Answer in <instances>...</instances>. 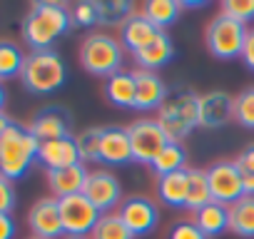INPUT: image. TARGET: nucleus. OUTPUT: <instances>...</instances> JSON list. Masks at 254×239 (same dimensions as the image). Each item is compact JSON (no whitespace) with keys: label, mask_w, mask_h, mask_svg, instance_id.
I'll return each instance as SVG.
<instances>
[{"label":"nucleus","mask_w":254,"mask_h":239,"mask_svg":"<svg viewBox=\"0 0 254 239\" xmlns=\"http://www.w3.org/2000/svg\"><path fill=\"white\" fill-rule=\"evenodd\" d=\"M72 28V18L63 3H33L23 20V40L33 50H53L50 45Z\"/></svg>","instance_id":"nucleus-1"},{"label":"nucleus","mask_w":254,"mask_h":239,"mask_svg":"<svg viewBox=\"0 0 254 239\" xmlns=\"http://www.w3.org/2000/svg\"><path fill=\"white\" fill-rule=\"evenodd\" d=\"M40 142L33 137V132L18 122H10V127L0 135V177L10 182L25 177V172L38 160Z\"/></svg>","instance_id":"nucleus-2"},{"label":"nucleus","mask_w":254,"mask_h":239,"mask_svg":"<svg viewBox=\"0 0 254 239\" xmlns=\"http://www.w3.org/2000/svg\"><path fill=\"white\" fill-rule=\"evenodd\" d=\"M157 125L165 130L170 142H182L194 127H199V95L180 87L167 95L157 110Z\"/></svg>","instance_id":"nucleus-3"},{"label":"nucleus","mask_w":254,"mask_h":239,"mask_svg":"<svg viewBox=\"0 0 254 239\" xmlns=\"http://www.w3.org/2000/svg\"><path fill=\"white\" fill-rule=\"evenodd\" d=\"M23 87L33 95H53L67 80V67L55 50H33L20 72Z\"/></svg>","instance_id":"nucleus-4"},{"label":"nucleus","mask_w":254,"mask_h":239,"mask_svg":"<svg viewBox=\"0 0 254 239\" xmlns=\"http://www.w3.org/2000/svg\"><path fill=\"white\" fill-rule=\"evenodd\" d=\"M122 62H125V48L112 35L92 33L80 43V65L85 67V72L95 77L107 80L122 72Z\"/></svg>","instance_id":"nucleus-5"},{"label":"nucleus","mask_w":254,"mask_h":239,"mask_svg":"<svg viewBox=\"0 0 254 239\" xmlns=\"http://www.w3.org/2000/svg\"><path fill=\"white\" fill-rule=\"evenodd\" d=\"M247 25L237 23V20H229L224 18L222 13L207 25L204 30V43H207V50L217 58V60H234V58H242L244 53V43H247Z\"/></svg>","instance_id":"nucleus-6"},{"label":"nucleus","mask_w":254,"mask_h":239,"mask_svg":"<svg viewBox=\"0 0 254 239\" xmlns=\"http://www.w3.org/2000/svg\"><path fill=\"white\" fill-rule=\"evenodd\" d=\"M207 182H209L212 202L232 207L244 197V175L237 160H219L212 167H207Z\"/></svg>","instance_id":"nucleus-7"},{"label":"nucleus","mask_w":254,"mask_h":239,"mask_svg":"<svg viewBox=\"0 0 254 239\" xmlns=\"http://www.w3.org/2000/svg\"><path fill=\"white\" fill-rule=\"evenodd\" d=\"M127 135L132 145V162L140 165H152L157 155L170 145V137L157 125V120H137L127 127Z\"/></svg>","instance_id":"nucleus-8"},{"label":"nucleus","mask_w":254,"mask_h":239,"mask_svg":"<svg viewBox=\"0 0 254 239\" xmlns=\"http://www.w3.org/2000/svg\"><path fill=\"white\" fill-rule=\"evenodd\" d=\"M60 202V217H63V229L67 237H87L100 222V209L85 197V194H72L63 197Z\"/></svg>","instance_id":"nucleus-9"},{"label":"nucleus","mask_w":254,"mask_h":239,"mask_svg":"<svg viewBox=\"0 0 254 239\" xmlns=\"http://www.w3.org/2000/svg\"><path fill=\"white\" fill-rule=\"evenodd\" d=\"M82 194L100 209V214H112L115 207L122 204V187L120 179L110 170H92Z\"/></svg>","instance_id":"nucleus-10"},{"label":"nucleus","mask_w":254,"mask_h":239,"mask_svg":"<svg viewBox=\"0 0 254 239\" xmlns=\"http://www.w3.org/2000/svg\"><path fill=\"white\" fill-rule=\"evenodd\" d=\"M117 214L135 237H145V234L155 232L157 222H160V212H157L155 202H150L147 197H140V194H132V197L122 199Z\"/></svg>","instance_id":"nucleus-11"},{"label":"nucleus","mask_w":254,"mask_h":239,"mask_svg":"<svg viewBox=\"0 0 254 239\" xmlns=\"http://www.w3.org/2000/svg\"><path fill=\"white\" fill-rule=\"evenodd\" d=\"M28 227H30L33 237H40V239L63 237L65 229H63V217H60V202L55 197L38 199L28 212Z\"/></svg>","instance_id":"nucleus-12"},{"label":"nucleus","mask_w":254,"mask_h":239,"mask_svg":"<svg viewBox=\"0 0 254 239\" xmlns=\"http://www.w3.org/2000/svg\"><path fill=\"white\" fill-rule=\"evenodd\" d=\"M28 130L33 132V137L38 142H50V140H63V137H72L70 135V115L63 107H43L33 115Z\"/></svg>","instance_id":"nucleus-13"},{"label":"nucleus","mask_w":254,"mask_h":239,"mask_svg":"<svg viewBox=\"0 0 254 239\" xmlns=\"http://www.w3.org/2000/svg\"><path fill=\"white\" fill-rule=\"evenodd\" d=\"M234 117V97L224 90H212L199 95V127L219 130Z\"/></svg>","instance_id":"nucleus-14"},{"label":"nucleus","mask_w":254,"mask_h":239,"mask_svg":"<svg viewBox=\"0 0 254 239\" xmlns=\"http://www.w3.org/2000/svg\"><path fill=\"white\" fill-rule=\"evenodd\" d=\"M132 77H135V110H140V112L160 110L170 95L162 77L157 72L140 70V67L132 70Z\"/></svg>","instance_id":"nucleus-15"},{"label":"nucleus","mask_w":254,"mask_h":239,"mask_svg":"<svg viewBox=\"0 0 254 239\" xmlns=\"http://www.w3.org/2000/svg\"><path fill=\"white\" fill-rule=\"evenodd\" d=\"M100 162L110 165V167H122L132 162V145H130V135L127 127H102V137H100Z\"/></svg>","instance_id":"nucleus-16"},{"label":"nucleus","mask_w":254,"mask_h":239,"mask_svg":"<svg viewBox=\"0 0 254 239\" xmlns=\"http://www.w3.org/2000/svg\"><path fill=\"white\" fill-rule=\"evenodd\" d=\"M38 162L50 172V170H63V167L77 165V162H82V157H80V150H77L75 137H63V140L40 142Z\"/></svg>","instance_id":"nucleus-17"},{"label":"nucleus","mask_w":254,"mask_h":239,"mask_svg":"<svg viewBox=\"0 0 254 239\" xmlns=\"http://www.w3.org/2000/svg\"><path fill=\"white\" fill-rule=\"evenodd\" d=\"M87 177H90V170L85 167V162H77V165H70L63 170H50L48 187L55 199H63V197H72V194H82Z\"/></svg>","instance_id":"nucleus-18"},{"label":"nucleus","mask_w":254,"mask_h":239,"mask_svg":"<svg viewBox=\"0 0 254 239\" xmlns=\"http://www.w3.org/2000/svg\"><path fill=\"white\" fill-rule=\"evenodd\" d=\"M157 33H160V30H157L142 13H137V15H130V18L122 23V28H120V43H122L125 50H130V53L135 55V53H140L142 48H147V45L155 40Z\"/></svg>","instance_id":"nucleus-19"},{"label":"nucleus","mask_w":254,"mask_h":239,"mask_svg":"<svg viewBox=\"0 0 254 239\" xmlns=\"http://www.w3.org/2000/svg\"><path fill=\"white\" fill-rule=\"evenodd\" d=\"M132 58H135V62H137V67H140V70L157 72L160 67H165V65L175 58L172 38H170L165 30H160V33L155 35V40H152L147 48H142L140 53H135Z\"/></svg>","instance_id":"nucleus-20"},{"label":"nucleus","mask_w":254,"mask_h":239,"mask_svg":"<svg viewBox=\"0 0 254 239\" xmlns=\"http://www.w3.org/2000/svg\"><path fill=\"white\" fill-rule=\"evenodd\" d=\"M187 187H190V167L160 177L157 197L162 199V204H167L172 209H182V207H187Z\"/></svg>","instance_id":"nucleus-21"},{"label":"nucleus","mask_w":254,"mask_h":239,"mask_svg":"<svg viewBox=\"0 0 254 239\" xmlns=\"http://www.w3.org/2000/svg\"><path fill=\"white\" fill-rule=\"evenodd\" d=\"M105 97L110 105L122 110H135V77L132 72H117L105 80Z\"/></svg>","instance_id":"nucleus-22"},{"label":"nucleus","mask_w":254,"mask_h":239,"mask_svg":"<svg viewBox=\"0 0 254 239\" xmlns=\"http://www.w3.org/2000/svg\"><path fill=\"white\" fill-rule=\"evenodd\" d=\"M194 224L207 234V239L219 237L229 229V207H224L219 202H209L207 207L194 212Z\"/></svg>","instance_id":"nucleus-23"},{"label":"nucleus","mask_w":254,"mask_h":239,"mask_svg":"<svg viewBox=\"0 0 254 239\" xmlns=\"http://www.w3.org/2000/svg\"><path fill=\"white\" fill-rule=\"evenodd\" d=\"M180 13H182V3H180V0H150V3L142 5V15L157 30H165L172 23H177Z\"/></svg>","instance_id":"nucleus-24"},{"label":"nucleus","mask_w":254,"mask_h":239,"mask_svg":"<svg viewBox=\"0 0 254 239\" xmlns=\"http://www.w3.org/2000/svg\"><path fill=\"white\" fill-rule=\"evenodd\" d=\"M229 232L244 239H254V197H242L229 207Z\"/></svg>","instance_id":"nucleus-25"},{"label":"nucleus","mask_w":254,"mask_h":239,"mask_svg":"<svg viewBox=\"0 0 254 239\" xmlns=\"http://www.w3.org/2000/svg\"><path fill=\"white\" fill-rule=\"evenodd\" d=\"M150 167H152V172L157 175V179L165 177V175L187 170V150L182 147V142H170V145L157 155V160H155Z\"/></svg>","instance_id":"nucleus-26"},{"label":"nucleus","mask_w":254,"mask_h":239,"mask_svg":"<svg viewBox=\"0 0 254 239\" xmlns=\"http://www.w3.org/2000/svg\"><path fill=\"white\" fill-rule=\"evenodd\" d=\"M209 202H212V192H209V182H207V170L190 167V187H187V207L185 209L199 212Z\"/></svg>","instance_id":"nucleus-27"},{"label":"nucleus","mask_w":254,"mask_h":239,"mask_svg":"<svg viewBox=\"0 0 254 239\" xmlns=\"http://www.w3.org/2000/svg\"><path fill=\"white\" fill-rule=\"evenodd\" d=\"M25 53L10 43V40H0V80H10L15 75L23 72V65H25Z\"/></svg>","instance_id":"nucleus-28"},{"label":"nucleus","mask_w":254,"mask_h":239,"mask_svg":"<svg viewBox=\"0 0 254 239\" xmlns=\"http://www.w3.org/2000/svg\"><path fill=\"white\" fill-rule=\"evenodd\" d=\"M132 15V3L127 0H97V25H120Z\"/></svg>","instance_id":"nucleus-29"},{"label":"nucleus","mask_w":254,"mask_h":239,"mask_svg":"<svg viewBox=\"0 0 254 239\" xmlns=\"http://www.w3.org/2000/svg\"><path fill=\"white\" fill-rule=\"evenodd\" d=\"M90 237H92V239H135V234L127 229V224L120 219L117 212L102 214Z\"/></svg>","instance_id":"nucleus-30"},{"label":"nucleus","mask_w":254,"mask_h":239,"mask_svg":"<svg viewBox=\"0 0 254 239\" xmlns=\"http://www.w3.org/2000/svg\"><path fill=\"white\" fill-rule=\"evenodd\" d=\"M100 137H102V127H87L75 137L82 162H100Z\"/></svg>","instance_id":"nucleus-31"},{"label":"nucleus","mask_w":254,"mask_h":239,"mask_svg":"<svg viewBox=\"0 0 254 239\" xmlns=\"http://www.w3.org/2000/svg\"><path fill=\"white\" fill-rule=\"evenodd\" d=\"M234 120L242 127L254 130V87H247L234 97Z\"/></svg>","instance_id":"nucleus-32"},{"label":"nucleus","mask_w":254,"mask_h":239,"mask_svg":"<svg viewBox=\"0 0 254 239\" xmlns=\"http://www.w3.org/2000/svg\"><path fill=\"white\" fill-rule=\"evenodd\" d=\"M222 15L247 25V23L254 20V0H224L222 3Z\"/></svg>","instance_id":"nucleus-33"},{"label":"nucleus","mask_w":254,"mask_h":239,"mask_svg":"<svg viewBox=\"0 0 254 239\" xmlns=\"http://www.w3.org/2000/svg\"><path fill=\"white\" fill-rule=\"evenodd\" d=\"M70 18H72V25L75 28H92V25H97V3H92V0L77 3L72 8Z\"/></svg>","instance_id":"nucleus-34"},{"label":"nucleus","mask_w":254,"mask_h":239,"mask_svg":"<svg viewBox=\"0 0 254 239\" xmlns=\"http://www.w3.org/2000/svg\"><path fill=\"white\" fill-rule=\"evenodd\" d=\"M167 239H207V234L194 222H177V224H172Z\"/></svg>","instance_id":"nucleus-35"},{"label":"nucleus","mask_w":254,"mask_h":239,"mask_svg":"<svg viewBox=\"0 0 254 239\" xmlns=\"http://www.w3.org/2000/svg\"><path fill=\"white\" fill-rule=\"evenodd\" d=\"M15 187L10 179L0 177V214H10L15 209Z\"/></svg>","instance_id":"nucleus-36"},{"label":"nucleus","mask_w":254,"mask_h":239,"mask_svg":"<svg viewBox=\"0 0 254 239\" xmlns=\"http://www.w3.org/2000/svg\"><path fill=\"white\" fill-rule=\"evenodd\" d=\"M237 165L244 175H254V145H247L239 155H237Z\"/></svg>","instance_id":"nucleus-37"},{"label":"nucleus","mask_w":254,"mask_h":239,"mask_svg":"<svg viewBox=\"0 0 254 239\" xmlns=\"http://www.w3.org/2000/svg\"><path fill=\"white\" fill-rule=\"evenodd\" d=\"M15 219L10 214H0V239H13L15 237Z\"/></svg>","instance_id":"nucleus-38"},{"label":"nucleus","mask_w":254,"mask_h":239,"mask_svg":"<svg viewBox=\"0 0 254 239\" xmlns=\"http://www.w3.org/2000/svg\"><path fill=\"white\" fill-rule=\"evenodd\" d=\"M242 60H244V65L254 72V28L249 30V35H247V43H244V53H242Z\"/></svg>","instance_id":"nucleus-39"},{"label":"nucleus","mask_w":254,"mask_h":239,"mask_svg":"<svg viewBox=\"0 0 254 239\" xmlns=\"http://www.w3.org/2000/svg\"><path fill=\"white\" fill-rule=\"evenodd\" d=\"M244 197H254V175H244Z\"/></svg>","instance_id":"nucleus-40"},{"label":"nucleus","mask_w":254,"mask_h":239,"mask_svg":"<svg viewBox=\"0 0 254 239\" xmlns=\"http://www.w3.org/2000/svg\"><path fill=\"white\" fill-rule=\"evenodd\" d=\"M10 122H13V120H10V117H8L5 112H0V135H3V132H5L8 127H10Z\"/></svg>","instance_id":"nucleus-41"},{"label":"nucleus","mask_w":254,"mask_h":239,"mask_svg":"<svg viewBox=\"0 0 254 239\" xmlns=\"http://www.w3.org/2000/svg\"><path fill=\"white\" fill-rule=\"evenodd\" d=\"M5 100H8V95H5V87L0 85V112H3V107H5Z\"/></svg>","instance_id":"nucleus-42"},{"label":"nucleus","mask_w":254,"mask_h":239,"mask_svg":"<svg viewBox=\"0 0 254 239\" xmlns=\"http://www.w3.org/2000/svg\"><path fill=\"white\" fill-rule=\"evenodd\" d=\"M67 239H85V237H67Z\"/></svg>","instance_id":"nucleus-43"},{"label":"nucleus","mask_w":254,"mask_h":239,"mask_svg":"<svg viewBox=\"0 0 254 239\" xmlns=\"http://www.w3.org/2000/svg\"><path fill=\"white\" fill-rule=\"evenodd\" d=\"M30 239H40V237H30Z\"/></svg>","instance_id":"nucleus-44"}]
</instances>
